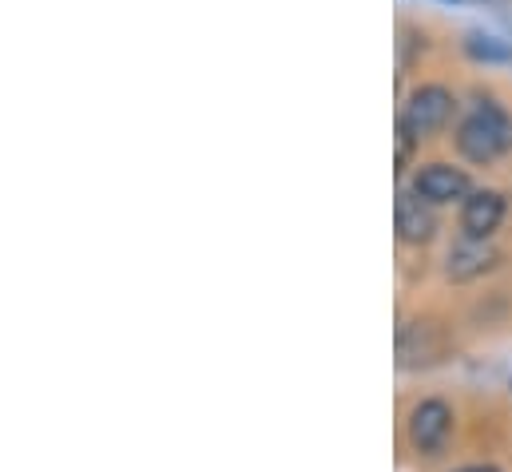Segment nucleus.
Returning a JSON list of instances; mask_svg holds the SVG:
<instances>
[{"label":"nucleus","mask_w":512,"mask_h":472,"mask_svg":"<svg viewBox=\"0 0 512 472\" xmlns=\"http://www.w3.org/2000/svg\"><path fill=\"white\" fill-rule=\"evenodd\" d=\"M461 472H497V469H489V465H473V469H461Z\"/></svg>","instance_id":"obj_10"},{"label":"nucleus","mask_w":512,"mask_h":472,"mask_svg":"<svg viewBox=\"0 0 512 472\" xmlns=\"http://www.w3.org/2000/svg\"><path fill=\"white\" fill-rule=\"evenodd\" d=\"M449 350V338L437 322H405L397 330V365L401 369H425V365H437Z\"/></svg>","instance_id":"obj_3"},{"label":"nucleus","mask_w":512,"mask_h":472,"mask_svg":"<svg viewBox=\"0 0 512 472\" xmlns=\"http://www.w3.org/2000/svg\"><path fill=\"white\" fill-rule=\"evenodd\" d=\"M393 227L397 238L409 242V246H425L437 235V207L429 199H421L413 187H401L397 191V203H393Z\"/></svg>","instance_id":"obj_5"},{"label":"nucleus","mask_w":512,"mask_h":472,"mask_svg":"<svg viewBox=\"0 0 512 472\" xmlns=\"http://www.w3.org/2000/svg\"><path fill=\"white\" fill-rule=\"evenodd\" d=\"M413 147H417V139H413L405 127H397V171H405V167H409V159H413Z\"/></svg>","instance_id":"obj_9"},{"label":"nucleus","mask_w":512,"mask_h":472,"mask_svg":"<svg viewBox=\"0 0 512 472\" xmlns=\"http://www.w3.org/2000/svg\"><path fill=\"white\" fill-rule=\"evenodd\" d=\"M505 215H509V203L501 191H473L461 203V231L469 238H493Z\"/></svg>","instance_id":"obj_8"},{"label":"nucleus","mask_w":512,"mask_h":472,"mask_svg":"<svg viewBox=\"0 0 512 472\" xmlns=\"http://www.w3.org/2000/svg\"><path fill=\"white\" fill-rule=\"evenodd\" d=\"M453 108H457V100H453L449 88H441V84H421V88H413V92L405 96V104H401V112H397V127H405V131L421 143V139L437 135V131L453 119Z\"/></svg>","instance_id":"obj_2"},{"label":"nucleus","mask_w":512,"mask_h":472,"mask_svg":"<svg viewBox=\"0 0 512 472\" xmlns=\"http://www.w3.org/2000/svg\"><path fill=\"white\" fill-rule=\"evenodd\" d=\"M453 433V409L445 401H421L409 413V441L417 453H441Z\"/></svg>","instance_id":"obj_7"},{"label":"nucleus","mask_w":512,"mask_h":472,"mask_svg":"<svg viewBox=\"0 0 512 472\" xmlns=\"http://www.w3.org/2000/svg\"><path fill=\"white\" fill-rule=\"evenodd\" d=\"M413 191H417L421 199H429L433 207H445V203H465V199L473 195V183H469V175H465L461 167H453V163H425V167H417V175H413Z\"/></svg>","instance_id":"obj_4"},{"label":"nucleus","mask_w":512,"mask_h":472,"mask_svg":"<svg viewBox=\"0 0 512 472\" xmlns=\"http://www.w3.org/2000/svg\"><path fill=\"white\" fill-rule=\"evenodd\" d=\"M457 151H461L469 163H493V159L509 155L512 116L501 104H493V100L477 104L469 116L461 119V127H457Z\"/></svg>","instance_id":"obj_1"},{"label":"nucleus","mask_w":512,"mask_h":472,"mask_svg":"<svg viewBox=\"0 0 512 472\" xmlns=\"http://www.w3.org/2000/svg\"><path fill=\"white\" fill-rule=\"evenodd\" d=\"M497 262H501V250L489 238L461 235L445 254V274H449V282H477L489 270H497Z\"/></svg>","instance_id":"obj_6"}]
</instances>
